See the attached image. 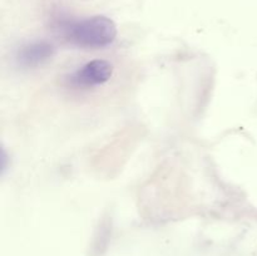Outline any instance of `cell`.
I'll list each match as a JSON object with an SVG mask.
<instances>
[{
  "instance_id": "6da1fadb",
  "label": "cell",
  "mask_w": 257,
  "mask_h": 256,
  "mask_svg": "<svg viewBox=\"0 0 257 256\" xmlns=\"http://www.w3.org/2000/svg\"><path fill=\"white\" fill-rule=\"evenodd\" d=\"M60 30L67 42L82 49H102L112 44L117 35L114 23L100 15L67 20L60 25Z\"/></svg>"
},
{
  "instance_id": "7a4b0ae2",
  "label": "cell",
  "mask_w": 257,
  "mask_h": 256,
  "mask_svg": "<svg viewBox=\"0 0 257 256\" xmlns=\"http://www.w3.org/2000/svg\"><path fill=\"white\" fill-rule=\"evenodd\" d=\"M113 73V67L104 59H94L69 75L68 82L77 89H90L108 82Z\"/></svg>"
},
{
  "instance_id": "3957f363",
  "label": "cell",
  "mask_w": 257,
  "mask_h": 256,
  "mask_svg": "<svg viewBox=\"0 0 257 256\" xmlns=\"http://www.w3.org/2000/svg\"><path fill=\"white\" fill-rule=\"evenodd\" d=\"M54 54V47L45 40H34L23 44L17 52L18 64L25 68L43 65Z\"/></svg>"
}]
</instances>
